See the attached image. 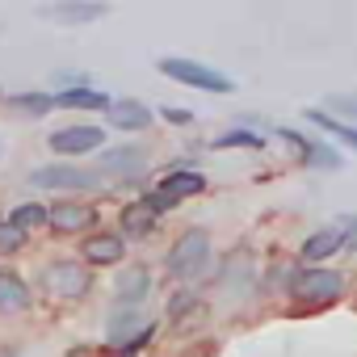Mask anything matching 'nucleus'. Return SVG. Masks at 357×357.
Here are the masks:
<instances>
[{
	"instance_id": "obj_1",
	"label": "nucleus",
	"mask_w": 357,
	"mask_h": 357,
	"mask_svg": "<svg viewBox=\"0 0 357 357\" xmlns=\"http://www.w3.org/2000/svg\"><path fill=\"white\" fill-rule=\"evenodd\" d=\"M160 72H164L168 80H176V84L202 89V93H231V89H236L219 68L198 63V59H181V55H164V59H160Z\"/></svg>"
},
{
	"instance_id": "obj_2",
	"label": "nucleus",
	"mask_w": 357,
	"mask_h": 357,
	"mask_svg": "<svg viewBox=\"0 0 357 357\" xmlns=\"http://www.w3.org/2000/svg\"><path fill=\"white\" fill-rule=\"evenodd\" d=\"M206 261H211V236L198 231V227L185 231L181 240L168 248V273L172 278H198L206 269Z\"/></svg>"
},
{
	"instance_id": "obj_3",
	"label": "nucleus",
	"mask_w": 357,
	"mask_h": 357,
	"mask_svg": "<svg viewBox=\"0 0 357 357\" xmlns=\"http://www.w3.org/2000/svg\"><path fill=\"white\" fill-rule=\"evenodd\" d=\"M202 190H206V176H202V172H194V168H172L164 181L155 185V194H147L143 202L160 215V211L185 202V198H194V194H202Z\"/></svg>"
},
{
	"instance_id": "obj_4",
	"label": "nucleus",
	"mask_w": 357,
	"mask_h": 357,
	"mask_svg": "<svg viewBox=\"0 0 357 357\" xmlns=\"http://www.w3.org/2000/svg\"><path fill=\"white\" fill-rule=\"evenodd\" d=\"M34 190H97L101 176L93 168H72V164H47L30 172Z\"/></svg>"
},
{
	"instance_id": "obj_5",
	"label": "nucleus",
	"mask_w": 357,
	"mask_h": 357,
	"mask_svg": "<svg viewBox=\"0 0 357 357\" xmlns=\"http://www.w3.org/2000/svg\"><path fill=\"white\" fill-rule=\"evenodd\" d=\"M340 290H344V278L336 269H303L294 278V298L311 303V307H324V303L340 298Z\"/></svg>"
},
{
	"instance_id": "obj_6",
	"label": "nucleus",
	"mask_w": 357,
	"mask_h": 357,
	"mask_svg": "<svg viewBox=\"0 0 357 357\" xmlns=\"http://www.w3.org/2000/svg\"><path fill=\"white\" fill-rule=\"evenodd\" d=\"M43 286L55 294V298H84V290L93 286V278H89V269L84 265H76V261H55V265H47L43 269Z\"/></svg>"
},
{
	"instance_id": "obj_7",
	"label": "nucleus",
	"mask_w": 357,
	"mask_h": 357,
	"mask_svg": "<svg viewBox=\"0 0 357 357\" xmlns=\"http://www.w3.org/2000/svg\"><path fill=\"white\" fill-rule=\"evenodd\" d=\"M109 9L97 5V0H63V5H43L38 17L47 22H59V26H89V22H101Z\"/></svg>"
},
{
	"instance_id": "obj_8",
	"label": "nucleus",
	"mask_w": 357,
	"mask_h": 357,
	"mask_svg": "<svg viewBox=\"0 0 357 357\" xmlns=\"http://www.w3.org/2000/svg\"><path fill=\"white\" fill-rule=\"evenodd\" d=\"M101 143H105L101 126H63L51 135V151L59 155H84V151H97Z\"/></svg>"
},
{
	"instance_id": "obj_9",
	"label": "nucleus",
	"mask_w": 357,
	"mask_h": 357,
	"mask_svg": "<svg viewBox=\"0 0 357 357\" xmlns=\"http://www.w3.org/2000/svg\"><path fill=\"white\" fill-rule=\"evenodd\" d=\"M101 172H109V176H139L143 168H147V151L143 147H109V151H101V164H97Z\"/></svg>"
},
{
	"instance_id": "obj_10",
	"label": "nucleus",
	"mask_w": 357,
	"mask_h": 357,
	"mask_svg": "<svg viewBox=\"0 0 357 357\" xmlns=\"http://www.w3.org/2000/svg\"><path fill=\"white\" fill-rule=\"evenodd\" d=\"M93 206H84V202H59V206H51L47 211V223L55 227V231H63V236H76V231H89L93 227Z\"/></svg>"
},
{
	"instance_id": "obj_11",
	"label": "nucleus",
	"mask_w": 357,
	"mask_h": 357,
	"mask_svg": "<svg viewBox=\"0 0 357 357\" xmlns=\"http://www.w3.org/2000/svg\"><path fill=\"white\" fill-rule=\"evenodd\" d=\"M344 244H349V227H344V223L319 227V231H311V236L303 240V257H307V261H328V257H336Z\"/></svg>"
},
{
	"instance_id": "obj_12",
	"label": "nucleus",
	"mask_w": 357,
	"mask_h": 357,
	"mask_svg": "<svg viewBox=\"0 0 357 357\" xmlns=\"http://www.w3.org/2000/svg\"><path fill=\"white\" fill-rule=\"evenodd\" d=\"M278 135H282L286 143H294V147H298L303 164H311V168H340V155H336L332 147H324V143H315V139H303V135H298V130H290V126H278Z\"/></svg>"
},
{
	"instance_id": "obj_13",
	"label": "nucleus",
	"mask_w": 357,
	"mask_h": 357,
	"mask_svg": "<svg viewBox=\"0 0 357 357\" xmlns=\"http://www.w3.org/2000/svg\"><path fill=\"white\" fill-rule=\"evenodd\" d=\"M109 122L118 126V130H147L151 126V109L143 105V101H130V97H122V101H109Z\"/></svg>"
},
{
	"instance_id": "obj_14",
	"label": "nucleus",
	"mask_w": 357,
	"mask_h": 357,
	"mask_svg": "<svg viewBox=\"0 0 357 357\" xmlns=\"http://www.w3.org/2000/svg\"><path fill=\"white\" fill-rule=\"evenodd\" d=\"M122 252H126L122 236H89L84 240V261L89 265H118Z\"/></svg>"
},
{
	"instance_id": "obj_15",
	"label": "nucleus",
	"mask_w": 357,
	"mask_h": 357,
	"mask_svg": "<svg viewBox=\"0 0 357 357\" xmlns=\"http://www.w3.org/2000/svg\"><path fill=\"white\" fill-rule=\"evenodd\" d=\"M155 223H160V215H155L147 202H130V206L122 211V236L143 240V236H151V231H155Z\"/></svg>"
},
{
	"instance_id": "obj_16",
	"label": "nucleus",
	"mask_w": 357,
	"mask_h": 357,
	"mask_svg": "<svg viewBox=\"0 0 357 357\" xmlns=\"http://www.w3.org/2000/svg\"><path fill=\"white\" fill-rule=\"evenodd\" d=\"M30 307V286L17 278V273H9V269H0V311H26Z\"/></svg>"
},
{
	"instance_id": "obj_17",
	"label": "nucleus",
	"mask_w": 357,
	"mask_h": 357,
	"mask_svg": "<svg viewBox=\"0 0 357 357\" xmlns=\"http://www.w3.org/2000/svg\"><path fill=\"white\" fill-rule=\"evenodd\" d=\"M147 286H151L147 269H126V273L118 278V307H139L143 294H147Z\"/></svg>"
},
{
	"instance_id": "obj_18",
	"label": "nucleus",
	"mask_w": 357,
	"mask_h": 357,
	"mask_svg": "<svg viewBox=\"0 0 357 357\" xmlns=\"http://www.w3.org/2000/svg\"><path fill=\"white\" fill-rule=\"evenodd\" d=\"M55 105H68V109H109V97L97 93V89H63L55 97Z\"/></svg>"
},
{
	"instance_id": "obj_19",
	"label": "nucleus",
	"mask_w": 357,
	"mask_h": 357,
	"mask_svg": "<svg viewBox=\"0 0 357 357\" xmlns=\"http://www.w3.org/2000/svg\"><path fill=\"white\" fill-rule=\"evenodd\" d=\"M13 109L26 114V118H43V114L55 109V97L51 93H22V97H13Z\"/></svg>"
},
{
	"instance_id": "obj_20",
	"label": "nucleus",
	"mask_w": 357,
	"mask_h": 357,
	"mask_svg": "<svg viewBox=\"0 0 357 357\" xmlns=\"http://www.w3.org/2000/svg\"><path fill=\"white\" fill-rule=\"evenodd\" d=\"M311 122L319 126V130H328V135H336L340 143H349V147H357V126H349V122H336L332 114H324V109H311Z\"/></svg>"
},
{
	"instance_id": "obj_21",
	"label": "nucleus",
	"mask_w": 357,
	"mask_h": 357,
	"mask_svg": "<svg viewBox=\"0 0 357 357\" xmlns=\"http://www.w3.org/2000/svg\"><path fill=\"white\" fill-rule=\"evenodd\" d=\"M9 223H13L17 231H30V227H43V223H47V206H34V202H26V206H17V211L9 215Z\"/></svg>"
},
{
	"instance_id": "obj_22",
	"label": "nucleus",
	"mask_w": 357,
	"mask_h": 357,
	"mask_svg": "<svg viewBox=\"0 0 357 357\" xmlns=\"http://www.w3.org/2000/svg\"><path fill=\"white\" fill-rule=\"evenodd\" d=\"M215 147H219V151H223V147H265V139L240 126V130H227V135H219V139H215Z\"/></svg>"
},
{
	"instance_id": "obj_23",
	"label": "nucleus",
	"mask_w": 357,
	"mask_h": 357,
	"mask_svg": "<svg viewBox=\"0 0 357 357\" xmlns=\"http://www.w3.org/2000/svg\"><path fill=\"white\" fill-rule=\"evenodd\" d=\"M328 109H332V118L344 114V118L357 122V93H336V97H328ZM328 109H324V114H328Z\"/></svg>"
},
{
	"instance_id": "obj_24",
	"label": "nucleus",
	"mask_w": 357,
	"mask_h": 357,
	"mask_svg": "<svg viewBox=\"0 0 357 357\" xmlns=\"http://www.w3.org/2000/svg\"><path fill=\"white\" fill-rule=\"evenodd\" d=\"M22 244H26V231H17L13 223H0V252L9 257V252H17Z\"/></svg>"
},
{
	"instance_id": "obj_25",
	"label": "nucleus",
	"mask_w": 357,
	"mask_h": 357,
	"mask_svg": "<svg viewBox=\"0 0 357 357\" xmlns=\"http://www.w3.org/2000/svg\"><path fill=\"white\" fill-rule=\"evenodd\" d=\"M164 118H168V122H190V114H185V109H164Z\"/></svg>"
},
{
	"instance_id": "obj_26",
	"label": "nucleus",
	"mask_w": 357,
	"mask_h": 357,
	"mask_svg": "<svg viewBox=\"0 0 357 357\" xmlns=\"http://www.w3.org/2000/svg\"><path fill=\"white\" fill-rule=\"evenodd\" d=\"M0 357H9V353H0Z\"/></svg>"
},
{
	"instance_id": "obj_27",
	"label": "nucleus",
	"mask_w": 357,
	"mask_h": 357,
	"mask_svg": "<svg viewBox=\"0 0 357 357\" xmlns=\"http://www.w3.org/2000/svg\"><path fill=\"white\" fill-rule=\"evenodd\" d=\"M0 151H5V147H0Z\"/></svg>"
}]
</instances>
